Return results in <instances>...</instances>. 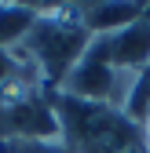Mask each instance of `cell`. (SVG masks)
I'll list each match as a JSON object with an SVG mask.
<instances>
[{
	"label": "cell",
	"instance_id": "1",
	"mask_svg": "<svg viewBox=\"0 0 150 153\" xmlns=\"http://www.w3.org/2000/svg\"><path fill=\"white\" fill-rule=\"evenodd\" d=\"M55 113L62 128V146L70 153H128L146 142L143 128L117 106L81 102L55 91Z\"/></svg>",
	"mask_w": 150,
	"mask_h": 153
},
{
	"label": "cell",
	"instance_id": "2",
	"mask_svg": "<svg viewBox=\"0 0 150 153\" xmlns=\"http://www.w3.org/2000/svg\"><path fill=\"white\" fill-rule=\"evenodd\" d=\"M88 44H92V33L81 22L77 4L73 7L55 4V11L37 18V26L29 29V36L22 40L18 51L33 62L37 76H40V84L48 91H59L62 80L70 76V69L77 66L81 55L88 51Z\"/></svg>",
	"mask_w": 150,
	"mask_h": 153
},
{
	"label": "cell",
	"instance_id": "3",
	"mask_svg": "<svg viewBox=\"0 0 150 153\" xmlns=\"http://www.w3.org/2000/svg\"><path fill=\"white\" fill-rule=\"evenodd\" d=\"M0 135L11 142H62L55 99L40 80H26L0 99Z\"/></svg>",
	"mask_w": 150,
	"mask_h": 153
},
{
	"label": "cell",
	"instance_id": "4",
	"mask_svg": "<svg viewBox=\"0 0 150 153\" xmlns=\"http://www.w3.org/2000/svg\"><path fill=\"white\" fill-rule=\"evenodd\" d=\"M128 88H132V73H121L110 66V59L103 55L99 40L92 36L88 51L81 55V62L70 69V76L62 80V95L70 99H81V102H103V106H117L124 109L128 99Z\"/></svg>",
	"mask_w": 150,
	"mask_h": 153
},
{
	"label": "cell",
	"instance_id": "5",
	"mask_svg": "<svg viewBox=\"0 0 150 153\" xmlns=\"http://www.w3.org/2000/svg\"><path fill=\"white\" fill-rule=\"evenodd\" d=\"M95 40H99L103 55L110 59V66L121 69V73L136 76L139 69L150 66V18H146V11L136 22H128L124 29L110 33V36H95Z\"/></svg>",
	"mask_w": 150,
	"mask_h": 153
},
{
	"label": "cell",
	"instance_id": "6",
	"mask_svg": "<svg viewBox=\"0 0 150 153\" xmlns=\"http://www.w3.org/2000/svg\"><path fill=\"white\" fill-rule=\"evenodd\" d=\"M146 7L143 4H77V15L92 36H110L124 29L128 22H136Z\"/></svg>",
	"mask_w": 150,
	"mask_h": 153
},
{
	"label": "cell",
	"instance_id": "7",
	"mask_svg": "<svg viewBox=\"0 0 150 153\" xmlns=\"http://www.w3.org/2000/svg\"><path fill=\"white\" fill-rule=\"evenodd\" d=\"M37 18L40 15L29 4H0V51H18Z\"/></svg>",
	"mask_w": 150,
	"mask_h": 153
},
{
	"label": "cell",
	"instance_id": "8",
	"mask_svg": "<svg viewBox=\"0 0 150 153\" xmlns=\"http://www.w3.org/2000/svg\"><path fill=\"white\" fill-rule=\"evenodd\" d=\"M0 153H70L62 142H0Z\"/></svg>",
	"mask_w": 150,
	"mask_h": 153
},
{
	"label": "cell",
	"instance_id": "9",
	"mask_svg": "<svg viewBox=\"0 0 150 153\" xmlns=\"http://www.w3.org/2000/svg\"><path fill=\"white\" fill-rule=\"evenodd\" d=\"M143 135H146V142H150V113H146V124H143Z\"/></svg>",
	"mask_w": 150,
	"mask_h": 153
}]
</instances>
